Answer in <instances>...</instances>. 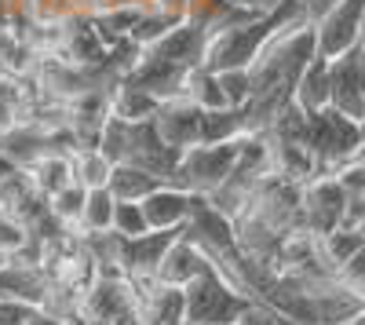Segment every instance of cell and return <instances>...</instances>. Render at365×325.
I'll return each instance as SVG.
<instances>
[{
    "instance_id": "6da1fadb",
    "label": "cell",
    "mask_w": 365,
    "mask_h": 325,
    "mask_svg": "<svg viewBox=\"0 0 365 325\" xmlns=\"http://www.w3.org/2000/svg\"><path fill=\"white\" fill-rule=\"evenodd\" d=\"M299 19H311L307 8H303V0H278L274 8L256 11L245 22L212 33L205 41V51H201V66L212 70V73H220V70H249L259 58V51L278 37L285 26H292Z\"/></svg>"
},
{
    "instance_id": "7a4b0ae2",
    "label": "cell",
    "mask_w": 365,
    "mask_h": 325,
    "mask_svg": "<svg viewBox=\"0 0 365 325\" xmlns=\"http://www.w3.org/2000/svg\"><path fill=\"white\" fill-rule=\"evenodd\" d=\"M256 300L230 285L216 267H208L182 289V321L194 325H237Z\"/></svg>"
},
{
    "instance_id": "3957f363",
    "label": "cell",
    "mask_w": 365,
    "mask_h": 325,
    "mask_svg": "<svg viewBox=\"0 0 365 325\" xmlns=\"http://www.w3.org/2000/svg\"><path fill=\"white\" fill-rule=\"evenodd\" d=\"M234 165H237V139L234 143H212V146L197 143V146H187V150L179 154L172 183L190 190V194L208 197L234 172Z\"/></svg>"
},
{
    "instance_id": "277c9868",
    "label": "cell",
    "mask_w": 365,
    "mask_h": 325,
    "mask_svg": "<svg viewBox=\"0 0 365 325\" xmlns=\"http://www.w3.org/2000/svg\"><path fill=\"white\" fill-rule=\"evenodd\" d=\"M358 143H361V132H358V125L351 121V117L336 113L332 106H325L318 113H307V146H311V154L318 161V175L351 161Z\"/></svg>"
},
{
    "instance_id": "5b68a950",
    "label": "cell",
    "mask_w": 365,
    "mask_h": 325,
    "mask_svg": "<svg viewBox=\"0 0 365 325\" xmlns=\"http://www.w3.org/2000/svg\"><path fill=\"white\" fill-rule=\"evenodd\" d=\"M314 37L322 58H340L365 37V0H332L314 19Z\"/></svg>"
},
{
    "instance_id": "8992f818",
    "label": "cell",
    "mask_w": 365,
    "mask_h": 325,
    "mask_svg": "<svg viewBox=\"0 0 365 325\" xmlns=\"http://www.w3.org/2000/svg\"><path fill=\"white\" fill-rule=\"evenodd\" d=\"M347 194L340 190V183L332 180L329 172L314 175L299 187V227L322 238V234L336 230L344 223V212H347Z\"/></svg>"
},
{
    "instance_id": "52a82bcc",
    "label": "cell",
    "mask_w": 365,
    "mask_h": 325,
    "mask_svg": "<svg viewBox=\"0 0 365 325\" xmlns=\"http://www.w3.org/2000/svg\"><path fill=\"white\" fill-rule=\"evenodd\" d=\"M194 201H197V194L182 190L175 183H161L154 194H146L139 201V209H143L150 230H182L194 212Z\"/></svg>"
},
{
    "instance_id": "ba28073f",
    "label": "cell",
    "mask_w": 365,
    "mask_h": 325,
    "mask_svg": "<svg viewBox=\"0 0 365 325\" xmlns=\"http://www.w3.org/2000/svg\"><path fill=\"white\" fill-rule=\"evenodd\" d=\"M197 121H201V110L187 99V96H175V99H165L150 125L154 132L172 146V150H187V146H197Z\"/></svg>"
},
{
    "instance_id": "9c48e42d",
    "label": "cell",
    "mask_w": 365,
    "mask_h": 325,
    "mask_svg": "<svg viewBox=\"0 0 365 325\" xmlns=\"http://www.w3.org/2000/svg\"><path fill=\"white\" fill-rule=\"evenodd\" d=\"M329 106L344 117H351L354 125L365 117V92H361L354 51H347L340 58H329Z\"/></svg>"
},
{
    "instance_id": "30bf717a",
    "label": "cell",
    "mask_w": 365,
    "mask_h": 325,
    "mask_svg": "<svg viewBox=\"0 0 365 325\" xmlns=\"http://www.w3.org/2000/svg\"><path fill=\"white\" fill-rule=\"evenodd\" d=\"M208 267V256L187 238V234H175V242L168 245L161 267H158V285H168V289H187L201 271Z\"/></svg>"
},
{
    "instance_id": "8fae6325",
    "label": "cell",
    "mask_w": 365,
    "mask_h": 325,
    "mask_svg": "<svg viewBox=\"0 0 365 325\" xmlns=\"http://www.w3.org/2000/svg\"><path fill=\"white\" fill-rule=\"evenodd\" d=\"M0 212H4L11 223L29 230L34 223H41L48 216V201L34 190V183L26 180V172H19V175L0 183Z\"/></svg>"
},
{
    "instance_id": "7c38bea8",
    "label": "cell",
    "mask_w": 365,
    "mask_h": 325,
    "mask_svg": "<svg viewBox=\"0 0 365 325\" xmlns=\"http://www.w3.org/2000/svg\"><path fill=\"white\" fill-rule=\"evenodd\" d=\"M292 103L303 113H318L329 106V58L314 55L292 84Z\"/></svg>"
},
{
    "instance_id": "4fadbf2b",
    "label": "cell",
    "mask_w": 365,
    "mask_h": 325,
    "mask_svg": "<svg viewBox=\"0 0 365 325\" xmlns=\"http://www.w3.org/2000/svg\"><path fill=\"white\" fill-rule=\"evenodd\" d=\"M26 180L34 183V190L48 201L55 190H63L66 183H73V168H70V154H55V150H48V154H41V158H34L26 168Z\"/></svg>"
},
{
    "instance_id": "5bb4252c",
    "label": "cell",
    "mask_w": 365,
    "mask_h": 325,
    "mask_svg": "<svg viewBox=\"0 0 365 325\" xmlns=\"http://www.w3.org/2000/svg\"><path fill=\"white\" fill-rule=\"evenodd\" d=\"M161 103L143 92V88L128 84V81H120L110 88V117H117V121H125V125H139V121H150L154 117Z\"/></svg>"
},
{
    "instance_id": "9a60e30c",
    "label": "cell",
    "mask_w": 365,
    "mask_h": 325,
    "mask_svg": "<svg viewBox=\"0 0 365 325\" xmlns=\"http://www.w3.org/2000/svg\"><path fill=\"white\" fill-rule=\"evenodd\" d=\"M245 135V110L241 106H223V110H201L197 121V143H234Z\"/></svg>"
},
{
    "instance_id": "2e32d148",
    "label": "cell",
    "mask_w": 365,
    "mask_h": 325,
    "mask_svg": "<svg viewBox=\"0 0 365 325\" xmlns=\"http://www.w3.org/2000/svg\"><path fill=\"white\" fill-rule=\"evenodd\" d=\"M139 325H182V289L154 285L150 292H143Z\"/></svg>"
},
{
    "instance_id": "e0dca14e",
    "label": "cell",
    "mask_w": 365,
    "mask_h": 325,
    "mask_svg": "<svg viewBox=\"0 0 365 325\" xmlns=\"http://www.w3.org/2000/svg\"><path fill=\"white\" fill-rule=\"evenodd\" d=\"M165 180H158L154 172H146L139 165H113L110 168V180H106V190L117 197V201H143L146 194H154Z\"/></svg>"
},
{
    "instance_id": "ac0fdd59",
    "label": "cell",
    "mask_w": 365,
    "mask_h": 325,
    "mask_svg": "<svg viewBox=\"0 0 365 325\" xmlns=\"http://www.w3.org/2000/svg\"><path fill=\"white\" fill-rule=\"evenodd\" d=\"M365 249V234L361 230H351V227H336V230H329V234H322L318 238V252H322V263L329 267V274L336 278V271L344 267V263L354 256V252H361Z\"/></svg>"
},
{
    "instance_id": "d6986e66",
    "label": "cell",
    "mask_w": 365,
    "mask_h": 325,
    "mask_svg": "<svg viewBox=\"0 0 365 325\" xmlns=\"http://www.w3.org/2000/svg\"><path fill=\"white\" fill-rule=\"evenodd\" d=\"M113 209H117V197L103 187V190H88V201H84V212H81V223L73 234L88 238V234H106L113 230Z\"/></svg>"
},
{
    "instance_id": "ffe728a7",
    "label": "cell",
    "mask_w": 365,
    "mask_h": 325,
    "mask_svg": "<svg viewBox=\"0 0 365 325\" xmlns=\"http://www.w3.org/2000/svg\"><path fill=\"white\" fill-rule=\"evenodd\" d=\"M70 168H73V183H81L84 190H103L113 165L96 150V146H81V150L70 154Z\"/></svg>"
},
{
    "instance_id": "44dd1931",
    "label": "cell",
    "mask_w": 365,
    "mask_h": 325,
    "mask_svg": "<svg viewBox=\"0 0 365 325\" xmlns=\"http://www.w3.org/2000/svg\"><path fill=\"white\" fill-rule=\"evenodd\" d=\"M84 201H88V190H84L81 183H66L63 190H55V194L48 197V216H51L58 227L77 230L81 212H84Z\"/></svg>"
},
{
    "instance_id": "7402d4cb",
    "label": "cell",
    "mask_w": 365,
    "mask_h": 325,
    "mask_svg": "<svg viewBox=\"0 0 365 325\" xmlns=\"http://www.w3.org/2000/svg\"><path fill=\"white\" fill-rule=\"evenodd\" d=\"M187 99L197 110H223V106H230L227 96H223V88H220V77L212 70H205V66L190 70V77H187Z\"/></svg>"
},
{
    "instance_id": "603a6c76",
    "label": "cell",
    "mask_w": 365,
    "mask_h": 325,
    "mask_svg": "<svg viewBox=\"0 0 365 325\" xmlns=\"http://www.w3.org/2000/svg\"><path fill=\"white\" fill-rule=\"evenodd\" d=\"M113 234H120V238H139V234H150L139 201H117V209H113Z\"/></svg>"
},
{
    "instance_id": "cb8c5ba5",
    "label": "cell",
    "mask_w": 365,
    "mask_h": 325,
    "mask_svg": "<svg viewBox=\"0 0 365 325\" xmlns=\"http://www.w3.org/2000/svg\"><path fill=\"white\" fill-rule=\"evenodd\" d=\"M220 88H223V96L230 106H245L252 99V77L249 70H220Z\"/></svg>"
},
{
    "instance_id": "d4e9b609",
    "label": "cell",
    "mask_w": 365,
    "mask_h": 325,
    "mask_svg": "<svg viewBox=\"0 0 365 325\" xmlns=\"http://www.w3.org/2000/svg\"><path fill=\"white\" fill-rule=\"evenodd\" d=\"M336 282L347 289V292H354V296L365 304V249L361 252H354L344 267L336 271Z\"/></svg>"
},
{
    "instance_id": "484cf974",
    "label": "cell",
    "mask_w": 365,
    "mask_h": 325,
    "mask_svg": "<svg viewBox=\"0 0 365 325\" xmlns=\"http://www.w3.org/2000/svg\"><path fill=\"white\" fill-rule=\"evenodd\" d=\"M329 175L340 183V190H344L347 197H365V168H361L358 161H344L340 168H332Z\"/></svg>"
},
{
    "instance_id": "4316f807",
    "label": "cell",
    "mask_w": 365,
    "mask_h": 325,
    "mask_svg": "<svg viewBox=\"0 0 365 325\" xmlns=\"http://www.w3.org/2000/svg\"><path fill=\"white\" fill-rule=\"evenodd\" d=\"M19 172H22V168H19V165H15V161L4 154V150H0V183L11 180V175H19Z\"/></svg>"
},
{
    "instance_id": "83f0119b",
    "label": "cell",
    "mask_w": 365,
    "mask_h": 325,
    "mask_svg": "<svg viewBox=\"0 0 365 325\" xmlns=\"http://www.w3.org/2000/svg\"><path fill=\"white\" fill-rule=\"evenodd\" d=\"M329 4H332V0H303V8H307L311 22H314V19H318V15H322V11H325Z\"/></svg>"
},
{
    "instance_id": "f1b7e54d",
    "label": "cell",
    "mask_w": 365,
    "mask_h": 325,
    "mask_svg": "<svg viewBox=\"0 0 365 325\" xmlns=\"http://www.w3.org/2000/svg\"><path fill=\"white\" fill-rule=\"evenodd\" d=\"M230 4L241 11H267V0H230Z\"/></svg>"
},
{
    "instance_id": "f546056e",
    "label": "cell",
    "mask_w": 365,
    "mask_h": 325,
    "mask_svg": "<svg viewBox=\"0 0 365 325\" xmlns=\"http://www.w3.org/2000/svg\"><path fill=\"white\" fill-rule=\"evenodd\" d=\"M351 161H358L361 168H365V143H358V150H354V158Z\"/></svg>"
},
{
    "instance_id": "4dcf8cb0",
    "label": "cell",
    "mask_w": 365,
    "mask_h": 325,
    "mask_svg": "<svg viewBox=\"0 0 365 325\" xmlns=\"http://www.w3.org/2000/svg\"><path fill=\"white\" fill-rule=\"evenodd\" d=\"M347 325H365V307H361V311H358V314H354V318H351Z\"/></svg>"
},
{
    "instance_id": "1f68e13d",
    "label": "cell",
    "mask_w": 365,
    "mask_h": 325,
    "mask_svg": "<svg viewBox=\"0 0 365 325\" xmlns=\"http://www.w3.org/2000/svg\"><path fill=\"white\" fill-rule=\"evenodd\" d=\"M358 132H361V143H365V117H361V121H358Z\"/></svg>"
},
{
    "instance_id": "d6a6232c",
    "label": "cell",
    "mask_w": 365,
    "mask_h": 325,
    "mask_svg": "<svg viewBox=\"0 0 365 325\" xmlns=\"http://www.w3.org/2000/svg\"><path fill=\"white\" fill-rule=\"evenodd\" d=\"M182 325H194V321H182Z\"/></svg>"
}]
</instances>
